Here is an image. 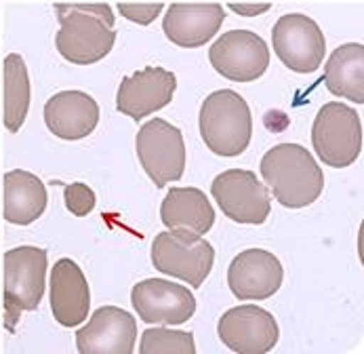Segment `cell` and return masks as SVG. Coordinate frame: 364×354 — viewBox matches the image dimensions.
Instances as JSON below:
<instances>
[{
  "mask_svg": "<svg viewBox=\"0 0 364 354\" xmlns=\"http://www.w3.org/2000/svg\"><path fill=\"white\" fill-rule=\"evenodd\" d=\"M261 177L274 199L287 209H304L324 190V173L301 144H278L263 154Z\"/></svg>",
  "mask_w": 364,
  "mask_h": 354,
  "instance_id": "cell-1",
  "label": "cell"
},
{
  "mask_svg": "<svg viewBox=\"0 0 364 354\" xmlns=\"http://www.w3.org/2000/svg\"><path fill=\"white\" fill-rule=\"evenodd\" d=\"M200 137L217 156H240L253 137V116L247 100L232 91H213L200 105Z\"/></svg>",
  "mask_w": 364,
  "mask_h": 354,
  "instance_id": "cell-2",
  "label": "cell"
},
{
  "mask_svg": "<svg viewBox=\"0 0 364 354\" xmlns=\"http://www.w3.org/2000/svg\"><path fill=\"white\" fill-rule=\"evenodd\" d=\"M312 146L318 158L333 169L354 165L363 152L360 114L343 101L324 103L314 118Z\"/></svg>",
  "mask_w": 364,
  "mask_h": 354,
  "instance_id": "cell-3",
  "label": "cell"
},
{
  "mask_svg": "<svg viewBox=\"0 0 364 354\" xmlns=\"http://www.w3.org/2000/svg\"><path fill=\"white\" fill-rule=\"evenodd\" d=\"M47 251L32 245H21L4 253V312L6 327L13 331L19 314L36 310L45 296Z\"/></svg>",
  "mask_w": 364,
  "mask_h": 354,
  "instance_id": "cell-4",
  "label": "cell"
},
{
  "mask_svg": "<svg viewBox=\"0 0 364 354\" xmlns=\"http://www.w3.org/2000/svg\"><path fill=\"white\" fill-rule=\"evenodd\" d=\"M55 13L59 19L55 47L65 61L91 66L102 61L114 49V26L107 24L102 15L82 9H61Z\"/></svg>",
  "mask_w": 364,
  "mask_h": 354,
  "instance_id": "cell-5",
  "label": "cell"
},
{
  "mask_svg": "<svg viewBox=\"0 0 364 354\" xmlns=\"http://www.w3.org/2000/svg\"><path fill=\"white\" fill-rule=\"evenodd\" d=\"M152 264L162 274L175 276L190 287H200L213 270L215 249L198 234L164 230L152 243Z\"/></svg>",
  "mask_w": 364,
  "mask_h": 354,
  "instance_id": "cell-6",
  "label": "cell"
},
{
  "mask_svg": "<svg viewBox=\"0 0 364 354\" xmlns=\"http://www.w3.org/2000/svg\"><path fill=\"white\" fill-rule=\"evenodd\" d=\"M135 150L144 171L156 188H164L166 184L183 177L188 158L186 142L181 131L164 118H152L139 129Z\"/></svg>",
  "mask_w": 364,
  "mask_h": 354,
  "instance_id": "cell-7",
  "label": "cell"
},
{
  "mask_svg": "<svg viewBox=\"0 0 364 354\" xmlns=\"http://www.w3.org/2000/svg\"><path fill=\"white\" fill-rule=\"evenodd\" d=\"M272 47L278 59L297 74H312L326 55L320 26L304 13H287L272 28Z\"/></svg>",
  "mask_w": 364,
  "mask_h": 354,
  "instance_id": "cell-8",
  "label": "cell"
},
{
  "mask_svg": "<svg viewBox=\"0 0 364 354\" xmlns=\"http://www.w3.org/2000/svg\"><path fill=\"white\" fill-rule=\"evenodd\" d=\"M210 194L221 213L236 224L259 226L272 211L269 190L249 169H230L210 184Z\"/></svg>",
  "mask_w": 364,
  "mask_h": 354,
  "instance_id": "cell-9",
  "label": "cell"
},
{
  "mask_svg": "<svg viewBox=\"0 0 364 354\" xmlns=\"http://www.w3.org/2000/svg\"><path fill=\"white\" fill-rule=\"evenodd\" d=\"M208 61L217 74L232 83H253L269 68V49L251 30H230L213 43Z\"/></svg>",
  "mask_w": 364,
  "mask_h": 354,
  "instance_id": "cell-10",
  "label": "cell"
},
{
  "mask_svg": "<svg viewBox=\"0 0 364 354\" xmlns=\"http://www.w3.org/2000/svg\"><path fill=\"white\" fill-rule=\"evenodd\" d=\"M219 340L238 354H265L276 348L280 329L272 312L255 303H242L221 314Z\"/></svg>",
  "mask_w": 364,
  "mask_h": 354,
  "instance_id": "cell-11",
  "label": "cell"
},
{
  "mask_svg": "<svg viewBox=\"0 0 364 354\" xmlns=\"http://www.w3.org/2000/svg\"><path fill=\"white\" fill-rule=\"evenodd\" d=\"M131 303L148 325H183L196 312L194 293L166 278H146L131 291Z\"/></svg>",
  "mask_w": 364,
  "mask_h": 354,
  "instance_id": "cell-12",
  "label": "cell"
},
{
  "mask_svg": "<svg viewBox=\"0 0 364 354\" xmlns=\"http://www.w3.org/2000/svg\"><path fill=\"white\" fill-rule=\"evenodd\" d=\"M137 344V321L118 306H102L91 321L78 329L76 348L80 354H131Z\"/></svg>",
  "mask_w": 364,
  "mask_h": 354,
  "instance_id": "cell-13",
  "label": "cell"
},
{
  "mask_svg": "<svg viewBox=\"0 0 364 354\" xmlns=\"http://www.w3.org/2000/svg\"><path fill=\"white\" fill-rule=\"evenodd\" d=\"M177 89V76L171 70L148 66L120 80L116 108L133 120H141L168 105Z\"/></svg>",
  "mask_w": 364,
  "mask_h": 354,
  "instance_id": "cell-14",
  "label": "cell"
},
{
  "mask_svg": "<svg viewBox=\"0 0 364 354\" xmlns=\"http://www.w3.org/2000/svg\"><path fill=\"white\" fill-rule=\"evenodd\" d=\"M282 278L284 270L280 259L265 249L238 253L228 268V287L242 302L269 300L274 293H278Z\"/></svg>",
  "mask_w": 364,
  "mask_h": 354,
  "instance_id": "cell-15",
  "label": "cell"
},
{
  "mask_svg": "<svg viewBox=\"0 0 364 354\" xmlns=\"http://www.w3.org/2000/svg\"><path fill=\"white\" fill-rule=\"evenodd\" d=\"M225 11L219 2H173L164 15V36L181 49H198L221 30Z\"/></svg>",
  "mask_w": 364,
  "mask_h": 354,
  "instance_id": "cell-16",
  "label": "cell"
},
{
  "mask_svg": "<svg viewBox=\"0 0 364 354\" xmlns=\"http://www.w3.org/2000/svg\"><path fill=\"white\" fill-rule=\"evenodd\" d=\"M49 298L53 318L61 327H78L87 321L91 291L85 272L74 259L61 257L53 264Z\"/></svg>",
  "mask_w": 364,
  "mask_h": 354,
  "instance_id": "cell-17",
  "label": "cell"
},
{
  "mask_svg": "<svg viewBox=\"0 0 364 354\" xmlns=\"http://www.w3.org/2000/svg\"><path fill=\"white\" fill-rule=\"evenodd\" d=\"M45 125L59 140H82L100 125V103L85 91H59L45 103Z\"/></svg>",
  "mask_w": 364,
  "mask_h": 354,
  "instance_id": "cell-18",
  "label": "cell"
},
{
  "mask_svg": "<svg viewBox=\"0 0 364 354\" xmlns=\"http://www.w3.org/2000/svg\"><path fill=\"white\" fill-rule=\"evenodd\" d=\"M160 219L166 230L205 236L215 224V211L198 188H171L160 204Z\"/></svg>",
  "mask_w": 364,
  "mask_h": 354,
  "instance_id": "cell-19",
  "label": "cell"
},
{
  "mask_svg": "<svg viewBox=\"0 0 364 354\" xmlns=\"http://www.w3.org/2000/svg\"><path fill=\"white\" fill-rule=\"evenodd\" d=\"M4 184V219L13 226L34 224L47 209V188L30 171L13 169L2 177Z\"/></svg>",
  "mask_w": 364,
  "mask_h": 354,
  "instance_id": "cell-20",
  "label": "cell"
},
{
  "mask_svg": "<svg viewBox=\"0 0 364 354\" xmlns=\"http://www.w3.org/2000/svg\"><path fill=\"white\" fill-rule=\"evenodd\" d=\"M326 89L348 101L364 103V47L360 43L341 45L324 66Z\"/></svg>",
  "mask_w": 364,
  "mask_h": 354,
  "instance_id": "cell-21",
  "label": "cell"
},
{
  "mask_svg": "<svg viewBox=\"0 0 364 354\" xmlns=\"http://www.w3.org/2000/svg\"><path fill=\"white\" fill-rule=\"evenodd\" d=\"M2 85H4V110L2 120L11 133H17L30 110V76L21 55L9 53L2 63Z\"/></svg>",
  "mask_w": 364,
  "mask_h": 354,
  "instance_id": "cell-22",
  "label": "cell"
},
{
  "mask_svg": "<svg viewBox=\"0 0 364 354\" xmlns=\"http://www.w3.org/2000/svg\"><path fill=\"white\" fill-rule=\"evenodd\" d=\"M139 353L141 354H194L196 353V342L194 335L188 331H177L164 327H150L141 333L139 342Z\"/></svg>",
  "mask_w": 364,
  "mask_h": 354,
  "instance_id": "cell-23",
  "label": "cell"
},
{
  "mask_svg": "<svg viewBox=\"0 0 364 354\" xmlns=\"http://www.w3.org/2000/svg\"><path fill=\"white\" fill-rule=\"evenodd\" d=\"M116 2L124 19L139 26H150L162 13L166 0H116Z\"/></svg>",
  "mask_w": 364,
  "mask_h": 354,
  "instance_id": "cell-24",
  "label": "cell"
},
{
  "mask_svg": "<svg viewBox=\"0 0 364 354\" xmlns=\"http://www.w3.org/2000/svg\"><path fill=\"white\" fill-rule=\"evenodd\" d=\"M63 199H65V207L72 215L76 217H87L93 209H95V192L91 190V186L76 182V184H68L63 190Z\"/></svg>",
  "mask_w": 364,
  "mask_h": 354,
  "instance_id": "cell-25",
  "label": "cell"
},
{
  "mask_svg": "<svg viewBox=\"0 0 364 354\" xmlns=\"http://www.w3.org/2000/svg\"><path fill=\"white\" fill-rule=\"evenodd\" d=\"M61 9H82V11H93L97 15H102L107 24L114 26L116 17H114V11L109 9V4L105 0H55V11H61Z\"/></svg>",
  "mask_w": 364,
  "mask_h": 354,
  "instance_id": "cell-26",
  "label": "cell"
},
{
  "mask_svg": "<svg viewBox=\"0 0 364 354\" xmlns=\"http://www.w3.org/2000/svg\"><path fill=\"white\" fill-rule=\"evenodd\" d=\"M228 6L242 17H257L261 13L269 11L272 4L269 2H234V0H228Z\"/></svg>",
  "mask_w": 364,
  "mask_h": 354,
  "instance_id": "cell-27",
  "label": "cell"
}]
</instances>
